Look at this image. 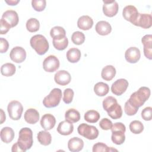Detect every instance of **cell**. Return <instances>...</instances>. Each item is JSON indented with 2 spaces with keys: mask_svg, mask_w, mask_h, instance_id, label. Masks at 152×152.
Here are the masks:
<instances>
[{
  "mask_svg": "<svg viewBox=\"0 0 152 152\" xmlns=\"http://www.w3.org/2000/svg\"><path fill=\"white\" fill-rule=\"evenodd\" d=\"M150 90L147 87H141L137 91L134 92L128 99L129 102L135 107L139 108L148 99Z\"/></svg>",
  "mask_w": 152,
  "mask_h": 152,
  "instance_id": "1",
  "label": "cell"
},
{
  "mask_svg": "<svg viewBox=\"0 0 152 152\" xmlns=\"http://www.w3.org/2000/svg\"><path fill=\"white\" fill-rule=\"evenodd\" d=\"M30 43L33 49L39 55L45 54L49 50V45L46 38L42 34H36L31 37Z\"/></svg>",
  "mask_w": 152,
  "mask_h": 152,
  "instance_id": "2",
  "label": "cell"
},
{
  "mask_svg": "<svg viewBox=\"0 0 152 152\" xmlns=\"http://www.w3.org/2000/svg\"><path fill=\"white\" fill-rule=\"evenodd\" d=\"M17 142L23 152L29 150L33 143V132L29 128H23L19 131Z\"/></svg>",
  "mask_w": 152,
  "mask_h": 152,
  "instance_id": "3",
  "label": "cell"
},
{
  "mask_svg": "<svg viewBox=\"0 0 152 152\" xmlns=\"http://www.w3.org/2000/svg\"><path fill=\"white\" fill-rule=\"evenodd\" d=\"M62 98V91L60 88H55L43 100V104L47 108L57 106Z\"/></svg>",
  "mask_w": 152,
  "mask_h": 152,
  "instance_id": "4",
  "label": "cell"
},
{
  "mask_svg": "<svg viewBox=\"0 0 152 152\" xmlns=\"http://www.w3.org/2000/svg\"><path fill=\"white\" fill-rule=\"evenodd\" d=\"M77 131L79 135L90 140L97 138L99 133L96 127L93 125H89L85 123L81 124L78 126Z\"/></svg>",
  "mask_w": 152,
  "mask_h": 152,
  "instance_id": "5",
  "label": "cell"
},
{
  "mask_svg": "<svg viewBox=\"0 0 152 152\" xmlns=\"http://www.w3.org/2000/svg\"><path fill=\"white\" fill-rule=\"evenodd\" d=\"M7 111L10 118L14 121L19 120L23 111V107L20 102L17 100L10 102L7 106Z\"/></svg>",
  "mask_w": 152,
  "mask_h": 152,
  "instance_id": "6",
  "label": "cell"
},
{
  "mask_svg": "<svg viewBox=\"0 0 152 152\" xmlns=\"http://www.w3.org/2000/svg\"><path fill=\"white\" fill-rule=\"evenodd\" d=\"M59 61L54 55H49L46 57L43 62V69L48 72L56 71L59 67Z\"/></svg>",
  "mask_w": 152,
  "mask_h": 152,
  "instance_id": "7",
  "label": "cell"
},
{
  "mask_svg": "<svg viewBox=\"0 0 152 152\" xmlns=\"http://www.w3.org/2000/svg\"><path fill=\"white\" fill-rule=\"evenodd\" d=\"M103 12L104 14L109 17L115 16L118 11L119 5L115 0L112 1H103Z\"/></svg>",
  "mask_w": 152,
  "mask_h": 152,
  "instance_id": "8",
  "label": "cell"
},
{
  "mask_svg": "<svg viewBox=\"0 0 152 152\" xmlns=\"http://www.w3.org/2000/svg\"><path fill=\"white\" fill-rule=\"evenodd\" d=\"M128 85V81L126 79H118L112 84L111 91L115 95L121 96L126 90Z\"/></svg>",
  "mask_w": 152,
  "mask_h": 152,
  "instance_id": "9",
  "label": "cell"
},
{
  "mask_svg": "<svg viewBox=\"0 0 152 152\" xmlns=\"http://www.w3.org/2000/svg\"><path fill=\"white\" fill-rule=\"evenodd\" d=\"M138 14L139 13L137 8L131 5L125 7L122 11V15L124 19L131 22L132 24L136 21Z\"/></svg>",
  "mask_w": 152,
  "mask_h": 152,
  "instance_id": "10",
  "label": "cell"
},
{
  "mask_svg": "<svg viewBox=\"0 0 152 152\" xmlns=\"http://www.w3.org/2000/svg\"><path fill=\"white\" fill-rule=\"evenodd\" d=\"M10 57L12 61L16 63H21L26 58V52L23 48L15 46L11 49Z\"/></svg>",
  "mask_w": 152,
  "mask_h": 152,
  "instance_id": "11",
  "label": "cell"
},
{
  "mask_svg": "<svg viewBox=\"0 0 152 152\" xmlns=\"http://www.w3.org/2000/svg\"><path fill=\"white\" fill-rule=\"evenodd\" d=\"M133 24L143 28H149L152 26V17L151 14L139 13L136 21Z\"/></svg>",
  "mask_w": 152,
  "mask_h": 152,
  "instance_id": "12",
  "label": "cell"
},
{
  "mask_svg": "<svg viewBox=\"0 0 152 152\" xmlns=\"http://www.w3.org/2000/svg\"><path fill=\"white\" fill-rule=\"evenodd\" d=\"M141 57L140 50L138 48L130 47L125 53V58L126 61L131 64L137 62Z\"/></svg>",
  "mask_w": 152,
  "mask_h": 152,
  "instance_id": "13",
  "label": "cell"
},
{
  "mask_svg": "<svg viewBox=\"0 0 152 152\" xmlns=\"http://www.w3.org/2000/svg\"><path fill=\"white\" fill-rule=\"evenodd\" d=\"M55 83L61 86H66L68 84L71 80L70 74L65 70L58 71L54 76Z\"/></svg>",
  "mask_w": 152,
  "mask_h": 152,
  "instance_id": "14",
  "label": "cell"
},
{
  "mask_svg": "<svg viewBox=\"0 0 152 152\" xmlns=\"http://www.w3.org/2000/svg\"><path fill=\"white\" fill-rule=\"evenodd\" d=\"M142 44L144 46V54L145 56L150 60L152 59V36L146 34L141 39Z\"/></svg>",
  "mask_w": 152,
  "mask_h": 152,
  "instance_id": "15",
  "label": "cell"
},
{
  "mask_svg": "<svg viewBox=\"0 0 152 152\" xmlns=\"http://www.w3.org/2000/svg\"><path fill=\"white\" fill-rule=\"evenodd\" d=\"M56 119L53 115L46 113L42 116L40 119L41 126L46 131L52 129L55 125Z\"/></svg>",
  "mask_w": 152,
  "mask_h": 152,
  "instance_id": "16",
  "label": "cell"
},
{
  "mask_svg": "<svg viewBox=\"0 0 152 152\" xmlns=\"http://www.w3.org/2000/svg\"><path fill=\"white\" fill-rule=\"evenodd\" d=\"M2 18L8 23L11 27L16 26L19 21L18 14L14 10H7L5 11L2 15Z\"/></svg>",
  "mask_w": 152,
  "mask_h": 152,
  "instance_id": "17",
  "label": "cell"
},
{
  "mask_svg": "<svg viewBox=\"0 0 152 152\" xmlns=\"http://www.w3.org/2000/svg\"><path fill=\"white\" fill-rule=\"evenodd\" d=\"M74 131V125L72 122H70L66 120L61 122L58 127V132L62 135H70Z\"/></svg>",
  "mask_w": 152,
  "mask_h": 152,
  "instance_id": "18",
  "label": "cell"
},
{
  "mask_svg": "<svg viewBox=\"0 0 152 152\" xmlns=\"http://www.w3.org/2000/svg\"><path fill=\"white\" fill-rule=\"evenodd\" d=\"M84 147V142L82 139L78 137H73L69 140L68 147L72 152H78L81 151Z\"/></svg>",
  "mask_w": 152,
  "mask_h": 152,
  "instance_id": "19",
  "label": "cell"
},
{
  "mask_svg": "<svg viewBox=\"0 0 152 152\" xmlns=\"http://www.w3.org/2000/svg\"><path fill=\"white\" fill-rule=\"evenodd\" d=\"M95 30L101 36H106L110 33L112 31V27L107 21H100L97 23Z\"/></svg>",
  "mask_w": 152,
  "mask_h": 152,
  "instance_id": "20",
  "label": "cell"
},
{
  "mask_svg": "<svg viewBox=\"0 0 152 152\" xmlns=\"http://www.w3.org/2000/svg\"><path fill=\"white\" fill-rule=\"evenodd\" d=\"M24 118L27 123L30 124H34L39 120V113L35 109L30 108L25 112Z\"/></svg>",
  "mask_w": 152,
  "mask_h": 152,
  "instance_id": "21",
  "label": "cell"
},
{
  "mask_svg": "<svg viewBox=\"0 0 152 152\" xmlns=\"http://www.w3.org/2000/svg\"><path fill=\"white\" fill-rule=\"evenodd\" d=\"M93 25V19L88 15H83L77 21V26L83 30H90Z\"/></svg>",
  "mask_w": 152,
  "mask_h": 152,
  "instance_id": "22",
  "label": "cell"
},
{
  "mask_svg": "<svg viewBox=\"0 0 152 152\" xmlns=\"http://www.w3.org/2000/svg\"><path fill=\"white\" fill-rule=\"evenodd\" d=\"M1 139L5 143L11 142L14 138V130L8 126L4 127L0 132Z\"/></svg>",
  "mask_w": 152,
  "mask_h": 152,
  "instance_id": "23",
  "label": "cell"
},
{
  "mask_svg": "<svg viewBox=\"0 0 152 152\" xmlns=\"http://www.w3.org/2000/svg\"><path fill=\"white\" fill-rule=\"evenodd\" d=\"M116 69L115 68L110 65L105 66L102 70L101 76L102 78L105 81L112 80L116 75Z\"/></svg>",
  "mask_w": 152,
  "mask_h": 152,
  "instance_id": "24",
  "label": "cell"
},
{
  "mask_svg": "<svg viewBox=\"0 0 152 152\" xmlns=\"http://www.w3.org/2000/svg\"><path fill=\"white\" fill-rule=\"evenodd\" d=\"M106 112H107V115L113 119H119L122 115V107L118 103L110 106Z\"/></svg>",
  "mask_w": 152,
  "mask_h": 152,
  "instance_id": "25",
  "label": "cell"
},
{
  "mask_svg": "<svg viewBox=\"0 0 152 152\" xmlns=\"http://www.w3.org/2000/svg\"><path fill=\"white\" fill-rule=\"evenodd\" d=\"M66 56L69 62L71 63H76L80 59L81 52L77 48H71L67 51Z\"/></svg>",
  "mask_w": 152,
  "mask_h": 152,
  "instance_id": "26",
  "label": "cell"
},
{
  "mask_svg": "<svg viewBox=\"0 0 152 152\" xmlns=\"http://www.w3.org/2000/svg\"><path fill=\"white\" fill-rule=\"evenodd\" d=\"M94 91L98 96H104L109 91V86L103 82H99L94 86Z\"/></svg>",
  "mask_w": 152,
  "mask_h": 152,
  "instance_id": "27",
  "label": "cell"
},
{
  "mask_svg": "<svg viewBox=\"0 0 152 152\" xmlns=\"http://www.w3.org/2000/svg\"><path fill=\"white\" fill-rule=\"evenodd\" d=\"M125 132L122 130H116L112 131L111 140L116 145L122 144L125 140Z\"/></svg>",
  "mask_w": 152,
  "mask_h": 152,
  "instance_id": "28",
  "label": "cell"
},
{
  "mask_svg": "<svg viewBox=\"0 0 152 152\" xmlns=\"http://www.w3.org/2000/svg\"><path fill=\"white\" fill-rule=\"evenodd\" d=\"M37 138L40 144L45 146L49 145L52 141L50 134L46 130L39 131L37 134Z\"/></svg>",
  "mask_w": 152,
  "mask_h": 152,
  "instance_id": "29",
  "label": "cell"
},
{
  "mask_svg": "<svg viewBox=\"0 0 152 152\" xmlns=\"http://www.w3.org/2000/svg\"><path fill=\"white\" fill-rule=\"evenodd\" d=\"M65 120L72 122L75 123L80 121V112L75 109H69L66 111L65 114Z\"/></svg>",
  "mask_w": 152,
  "mask_h": 152,
  "instance_id": "30",
  "label": "cell"
},
{
  "mask_svg": "<svg viewBox=\"0 0 152 152\" xmlns=\"http://www.w3.org/2000/svg\"><path fill=\"white\" fill-rule=\"evenodd\" d=\"M50 35L54 40H59L66 36L65 29L61 26H55L51 28Z\"/></svg>",
  "mask_w": 152,
  "mask_h": 152,
  "instance_id": "31",
  "label": "cell"
},
{
  "mask_svg": "<svg viewBox=\"0 0 152 152\" xmlns=\"http://www.w3.org/2000/svg\"><path fill=\"white\" fill-rule=\"evenodd\" d=\"M16 71L15 66L11 63H5L1 66V72L2 75L11 77L13 75Z\"/></svg>",
  "mask_w": 152,
  "mask_h": 152,
  "instance_id": "32",
  "label": "cell"
},
{
  "mask_svg": "<svg viewBox=\"0 0 152 152\" xmlns=\"http://www.w3.org/2000/svg\"><path fill=\"white\" fill-rule=\"evenodd\" d=\"M100 115L99 113L94 110H90L84 114V119L89 123H96L100 119Z\"/></svg>",
  "mask_w": 152,
  "mask_h": 152,
  "instance_id": "33",
  "label": "cell"
},
{
  "mask_svg": "<svg viewBox=\"0 0 152 152\" xmlns=\"http://www.w3.org/2000/svg\"><path fill=\"white\" fill-rule=\"evenodd\" d=\"M40 23L37 19L35 18H30L26 22V28L31 33L36 32L39 30Z\"/></svg>",
  "mask_w": 152,
  "mask_h": 152,
  "instance_id": "34",
  "label": "cell"
},
{
  "mask_svg": "<svg viewBox=\"0 0 152 152\" xmlns=\"http://www.w3.org/2000/svg\"><path fill=\"white\" fill-rule=\"evenodd\" d=\"M129 129L134 134H139L144 130V125L142 123L137 120L132 121L129 124Z\"/></svg>",
  "mask_w": 152,
  "mask_h": 152,
  "instance_id": "35",
  "label": "cell"
},
{
  "mask_svg": "<svg viewBox=\"0 0 152 152\" xmlns=\"http://www.w3.org/2000/svg\"><path fill=\"white\" fill-rule=\"evenodd\" d=\"M53 45L54 48L58 50H63L65 49L68 45V38L65 36V37L59 40L53 39Z\"/></svg>",
  "mask_w": 152,
  "mask_h": 152,
  "instance_id": "36",
  "label": "cell"
},
{
  "mask_svg": "<svg viewBox=\"0 0 152 152\" xmlns=\"http://www.w3.org/2000/svg\"><path fill=\"white\" fill-rule=\"evenodd\" d=\"M118 151L116 149H115L112 147H109L106 145V144L103 142H97L94 144L93 147V152H109V151Z\"/></svg>",
  "mask_w": 152,
  "mask_h": 152,
  "instance_id": "37",
  "label": "cell"
},
{
  "mask_svg": "<svg viewBox=\"0 0 152 152\" xmlns=\"http://www.w3.org/2000/svg\"><path fill=\"white\" fill-rule=\"evenodd\" d=\"M72 42L77 45L83 44L85 41V36L83 32L77 31L72 33L71 36Z\"/></svg>",
  "mask_w": 152,
  "mask_h": 152,
  "instance_id": "38",
  "label": "cell"
},
{
  "mask_svg": "<svg viewBox=\"0 0 152 152\" xmlns=\"http://www.w3.org/2000/svg\"><path fill=\"white\" fill-rule=\"evenodd\" d=\"M31 5L33 9L38 12L42 11L46 6V1L45 0H33Z\"/></svg>",
  "mask_w": 152,
  "mask_h": 152,
  "instance_id": "39",
  "label": "cell"
},
{
  "mask_svg": "<svg viewBox=\"0 0 152 152\" xmlns=\"http://www.w3.org/2000/svg\"><path fill=\"white\" fill-rule=\"evenodd\" d=\"M124 110L127 115L133 116L137 113L138 110V108L134 106L128 100L125 103Z\"/></svg>",
  "mask_w": 152,
  "mask_h": 152,
  "instance_id": "40",
  "label": "cell"
},
{
  "mask_svg": "<svg viewBox=\"0 0 152 152\" xmlns=\"http://www.w3.org/2000/svg\"><path fill=\"white\" fill-rule=\"evenodd\" d=\"M74 91L71 88H66L64 91L63 101L66 104H69L72 102L74 97Z\"/></svg>",
  "mask_w": 152,
  "mask_h": 152,
  "instance_id": "41",
  "label": "cell"
},
{
  "mask_svg": "<svg viewBox=\"0 0 152 152\" xmlns=\"http://www.w3.org/2000/svg\"><path fill=\"white\" fill-rule=\"evenodd\" d=\"M118 103L117 100L113 96H107L103 101V107L104 110L107 111L108 109L113 104Z\"/></svg>",
  "mask_w": 152,
  "mask_h": 152,
  "instance_id": "42",
  "label": "cell"
},
{
  "mask_svg": "<svg viewBox=\"0 0 152 152\" xmlns=\"http://www.w3.org/2000/svg\"><path fill=\"white\" fill-rule=\"evenodd\" d=\"M141 117L145 121H151L152 118L151 107H146L141 112Z\"/></svg>",
  "mask_w": 152,
  "mask_h": 152,
  "instance_id": "43",
  "label": "cell"
},
{
  "mask_svg": "<svg viewBox=\"0 0 152 152\" xmlns=\"http://www.w3.org/2000/svg\"><path fill=\"white\" fill-rule=\"evenodd\" d=\"M11 28V26L8 23H7L5 20L1 18L0 20V34H6L10 29Z\"/></svg>",
  "mask_w": 152,
  "mask_h": 152,
  "instance_id": "44",
  "label": "cell"
},
{
  "mask_svg": "<svg viewBox=\"0 0 152 152\" xmlns=\"http://www.w3.org/2000/svg\"><path fill=\"white\" fill-rule=\"evenodd\" d=\"M112 125V121L107 118H103L99 122V126L103 130H109L111 129Z\"/></svg>",
  "mask_w": 152,
  "mask_h": 152,
  "instance_id": "45",
  "label": "cell"
},
{
  "mask_svg": "<svg viewBox=\"0 0 152 152\" xmlns=\"http://www.w3.org/2000/svg\"><path fill=\"white\" fill-rule=\"evenodd\" d=\"M9 48L8 42L4 38H0V52L1 53H5Z\"/></svg>",
  "mask_w": 152,
  "mask_h": 152,
  "instance_id": "46",
  "label": "cell"
},
{
  "mask_svg": "<svg viewBox=\"0 0 152 152\" xmlns=\"http://www.w3.org/2000/svg\"><path fill=\"white\" fill-rule=\"evenodd\" d=\"M11 151L12 152H23V150L21 148V147H20V145H18V142H15L12 147V148H11Z\"/></svg>",
  "mask_w": 152,
  "mask_h": 152,
  "instance_id": "47",
  "label": "cell"
},
{
  "mask_svg": "<svg viewBox=\"0 0 152 152\" xmlns=\"http://www.w3.org/2000/svg\"><path fill=\"white\" fill-rule=\"evenodd\" d=\"M5 2L9 5H16L20 2V0H9L5 1Z\"/></svg>",
  "mask_w": 152,
  "mask_h": 152,
  "instance_id": "48",
  "label": "cell"
},
{
  "mask_svg": "<svg viewBox=\"0 0 152 152\" xmlns=\"http://www.w3.org/2000/svg\"><path fill=\"white\" fill-rule=\"evenodd\" d=\"M1 124H2L4 122H5V119H6V116H5V113H4V110L1 109Z\"/></svg>",
  "mask_w": 152,
  "mask_h": 152,
  "instance_id": "49",
  "label": "cell"
}]
</instances>
